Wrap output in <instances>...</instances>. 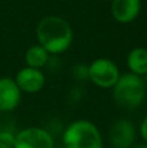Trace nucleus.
<instances>
[{
    "label": "nucleus",
    "mask_w": 147,
    "mask_h": 148,
    "mask_svg": "<svg viewBox=\"0 0 147 148\" xmlns=\"http://www.w3.org/2000/svg\"><path fill=\"white\" fill-rule=\"evenodd\" d=\"M38 44L49 55H63L72 47L74 33L70 23L61 16L49 14L38 22L35 29Z\"/></svg>",
    "instance_id": "f257e3e1"
},
{
    "label": "nucleus",
    "mask_w": 147,
    "mask_h": 148,
    "mask_svg": "<svg viewBox=\"0 0 147 148\" xmlns=\"http://www.w3.org/2000/svg\"><path fill=\"white\" fill-rule=\"evenodd\" d=\"M64 148H104L100 129L90 120L78 118L64 129L61 136Z\"/></svg>",
    "instance_id": "f03ea898"
},
{
    "label": "nucleus",
    "mask_w": 147,
    "mask_h": 148,
    "mask_svg": "<svg viewBox=\"0 0 147 148\" xmlns=\"http://www.w3.org/2000/svg\"><path fill=\"white\" fill-rule=\"evenodd\" d=\"M111 90L115 103L125 109L138 108L145 101L147 94L145 78L132 73L121 74L119 81Z\"/></svg>",
    "instance_id": "7ed1b4c3"
},
{
    "label": "nucleus",
    "mask_w": 147,
    "mask_h": 148,
    "mask_svg": "<svg viewBox=\"0 0 147 148\" xmlns=\"http://www.w3.org/2000/svg\"><path fill=\"white\" fill-rule=\"evenodd\" d=\"M120 75L121 73L117 64L107 57L93 60L87 66V79L99 88L111 90L119 81Z\"/></svg>",
    "instance_id": "20e7f679"
},
{
    "label": "nucleus",
    "mask_w": 147,
    "mask_h": 148,
    "mask_svg": "<svg viewBox=\"0 0 147 148\" xmlns=\"http://www.w3.org/2000/svg\"><path fill=\"white\" fill-rule=\"evenodd\" d=\"M14 148H55V139L47 129L29 126L16 133Z\"/></svg>",
    "instance_id": "39448f33"
},
{
    "label": "nucleus",
    "mask_w": 147,
    "mask_h": 148,
    "mask_svg": "<svg viewBox=\"0 0 147 148\" xmlns=\"http://www.w3.org/2000/svg\"><path fill=\"white\" fill-rule=\"evenodd\" d=\"M107 138L112 148H132L137 139V129L132 121L120 118L109 126Z\"/></svg>",
    "instance_id": "423d86ee"
},
{
    "label": "nucleus",
    "mask_w": 147,
    "mask_h": 148,
    "mask_svg": "<svg viewBox=\"0 0 147 148\" xmlns=\"http://www.w3.org/2000/svg\"><path fill=\"white\" fill-rule=\"evenodd\" d=\"M13 79L22 94H38L46 84V75L42 69L30 66L21 68Z\"/></svg>",
    "instance_id": "0eeeda50"
},
{
    "label": "nucleus",
    "mask_w": 147,
    "mask_h": 148,
    "mask_svg": "<svg viewBox=\"0 0 147 148\" xmlns=\"http://www.w3.org/2000/svg\"><path fill=\"white\" fill-rule=\"evenodd\" d=\"M142 9V0H111V16L121 25L134 22Z\"/></svg>",
    "instance_id": "6e6552de"
},
{
    "label": "nucleus",
    "mask_w": 147,
    "mask_h": 148,
    "mask_svg": "<svg viewBox=\"0 0 147 148\" xmlns=\"http://www.w3.org/2000/svg\"><path fill=\"white\" fill-rule=\"evenodd\" d=\"M22 92L10 77H0V113L14 110L20 105Z\"/></svg>",
    "instance_id": "1a4fd4ad"
},
{
    "label": "nucleus",
    "mask_w": 147,
    "mask_h": 148,
    "mask_svg": "<svg viewBox=\"0 0 147 148\" xmlns=\"http://www.w3.org/2000/svg\"><path fill=\"white\" fill-rule=\"evenodd\" d=\"M126 66L129 73L145 78L147 75V48L134 47L126 55Z\"/></svg>",
    "instance_id": "9d476101"
},
{
    "label": "nucleus",
    "mask_w": 147,
    "mask_h": 148,
    "mask_svg": "<svg viewBox=\"0 0 147 148\" xmlns=\"http://www.w3.org/2000/svg\"><path fill=\"white\" fill-rule=\"evenodd\" d=\"M51 55L41 46V44H33L30 46L25 52V64L26 66L35 68V69H42L44 68L49 61Z\"/></svg>",
    "instance_id": "9b49d317"
},
{
    "label": "nucleus",
    "mask_w": 147,
    "mask_h": 148,
    "mask_svg": "<svg viewBox=\"0 0 147 148\" xmlns=\"http://www.w3.org/2000/svg\"><path fill=\"white\" fill-rule=\"evenodd\" d=\"M16 133L12 130H0V148H14Z\"/></svg>",
    "instance_id": "f8f14e48"
},
{
    "label": "nucleus",
    "mask_w": 147,
    "mask_h": 148,
    "mask_svg": "<svg viewBox=\"0 0 147 148\" xmlns=\"http://www.w3.org/2000/svg\"><path fill=\"white\" fill-rule=\"evenodd\" d=\"M139 135L142 138V142L147 143V116H145V118L139 125Z\"/></svg>",
    "instance_id": "ddd939ff"
},
{
    "label": "nucleus",
    "mask_w": 147,
    "mask_h": 148,
    "mask_svg": "<svg viewBox=\"0 0 147 148\" xmlns=\"http://www.w3.org/2000/svg\"><path fill=\"white\" fill-rule=\"evenodd\" d=\"M132 148H147V143H145V142H141V143H135Z\"/></svg>",
    "instance_id": "4468645a"
},
{
    "label": "nucleus",
    "mask_w": 147,
    "mask_h": 148,
    "mask_svg": "<svg viewBox=\"0 0 147 148\" xmlns=\"http://www.w3.org/2000/svg\"><path fill=\"white\" fill-rule=\"evenodd\" d=\"M104 1H111V0H104Z\"/></svg>",
    "instance_id": "2eb2a0df"
}]
</instances>
